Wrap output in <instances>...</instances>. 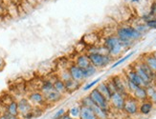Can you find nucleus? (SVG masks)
Segmentation results:
<instances>
[{"mask_svg":"<svg viewBox=\"0 0 156 119\" xmlns=\"http://www.w3.org/2000/svg\"><path fill=\"white\" fill-rule=\"evenodd\" d=\"M115 35L120 39L125 51L130 49L135 43L143 38V35L139 34L137 30L133 27V25L119 26L115 31Z\"/></svg>","mask_w":156,"mask_h":119,"instance_id":"1","label":"nucleus"},{"mask_svg":"<svg viewBox=\"0 0 156 119\" xmlns=\"http://www.w3.org/2000/svg\"><path fill=\"white\" fill-rule=\"evenodd\" d=\"M101 45L106 49L107 54L109 55L113 59H117L123 51H125V49L122 45V42L120 41V39L115 35H106Z\"/></svg>","mask_w":156,"mask_h":119,"instance_id":"2","label":"nucleus"},{"mask_svg":"<svg viewBox=\"0 0 156 119\" xmlns=\"http://www.w3.org/2000/svg\"><path fill=\"white\" fill-rule=\"evenodd\" d=\"M88 58H89L90 64L96 67L98 70L105 69L107 66H109L113 60V58L109 55L98 54V52H91L87 54Z\"/></svg>","mask_w":156,"mask_h":119,"instance_id":"3","label":"nucleus"},{"mask_svg":"<svg viewBox=\"0 0 156 119\" xmlns=\"http://www.w3.org/2000/svg\"><path fill=\"white\" fill-rule=\"evenodd\" d=\"M88 95L90 96V98L92 99V101L94 102V104L96 106H98V107H100L101 109H105V110L111 111L109 101H108L107 99L103 94H101L96 88H93L92 90H90Z\"/></svg>","mask_w":156,"mask_h":119,"instance_id":"4","label":"nucleus"},{"mask_svg":"<svg viewBox=\"0 0 156 119\" xmlns=\"http://www.w3.org/2000/svg\"><path fill=\"white\" fill-rule=\"evenodd\" d=\"M139 103L136 99L131 95L126 98V102L123 111L128 116H134L139 114Z\"/></svg>","mask_w":156,"mask_h":119,"instance_id":"5","label":"nucleus"},{"mask_svg":"<svg viewBox=\"0 0 156 119\" xmlns=\"http://www.w3.org/2000/svg\"><path fill=\"white\" fill-rule=\"evenodd\" d=\"M111 81L115 87V90H116L117 92L119 94H123L124 96L127 97L129 96L130 94H128V91L126 90V79L124 74L123 75H113L111 78Z\"/></svg>","mask_w":156,"mask_h":119,"instance_id":"6","label":"nucleus"},{"mask_svg":"<svg viewBox=\"0 0 156 119\" xmlns=\"http://www.w3.org/2000/svg\"><path fill=\"white\" fill-rule=\"evenodd\" d=\"M29 99V101L33 105V107H38V108H43L47 105L45 96L42 92H40L38 90L37 91H33L27 96Z\"/></svg>","mask_w":156,"mask_h":119,"instance_id":"7","label":"nucleus"},{"mask_svg":"<svg viewBox=\"0 0 156 119\" xmlns=\"http://www.w3.org/2000/svg\"><path fill=\"white\" fill-rule=\"evenodd\" d=\"M126 96L119 94V92H114L111 94V97L109 99V104L111 110H115L117 111H123L125 102H126Z\"/></svg>","mask_w":156,"mask_h":119,"instance_id":"8","label":"nucleus"},{"mask_svg":"<svg viewBox=\"0 0 156 119\" xmlns=\"http://www.w3.org/2000/svg\"><path fill=\"white\" fill-rule=\"evenodd\" d=\"M67 70H68V71H69L71 78L74 79V80L79 81L80 83H83V81H86L85 74H84V70L78 67L76 64H74L73 62H71V64L69 65V67Z\"/></svg>","mask_w":156,"mask_h":119,"instance_id":"9","label":"nucleus"},{"mask_svg":"<svg viewBox=\"0 0 156 119\" xmlns=\"http://www.w3.org/2000/svg\"><path fill=\"white\" fill-rule=\"evenodd\" d=\"M17 107H18V112L19 116H21L27 112H29L33 110V105L29 101V99L27 97H21L17 100Z\"/></svg>","mask_w":156,"mask_h":119,"instance_id":"10","label":"nucleus"},{"mask_svg":"<svg viewBox=\"0 0 156 119\" xmlns=\"http://www.w3.org/2000/svg\"><path fill=\"white\" fill-rule=\"evenodd\" d=\"M125 77L128 80H130L131 82H133L134 84H136L139 87H144V83L142 81V79L140 78V76L138 75V74L132 67H129L124 74Z\"/></svg>","mask_w":156,"mask_h":119,"instance_id":"11","label":"nucleus"},{"mask_svg":"<svg viewBox=\"0 0 156 119\" xmlns=\"http://www.w3.org/2000/svg\"><path fill=\"white\" fill-rule=\"evenodd\" d=\"M74 64H76L78 67L81 68V69H85L88 66L90 65V61L89 58H88V55L86 52H83V54H79L76 55V57L74 58Z\"/></svg>","mask_w":156,"mask_h":119,"instance_id":"12","label":"nucleus"},{"mask_svg":"<svg viewBox=\"0 0 156 119\" xmlns=\"http://www.w3.org/2000/svg\"><path fill=\"white\" fill-rule=\"evenodd\" d=\"M154 105L148 100H145L139 103V114L142 115H148L151 114V111H153Z\"/></svg>","mask_w":156,"mask_h":119,"instance_id":"13","label":"nucleus"},{"mask_svg":"<svg viewBox=\"0 0 156 119\" xmlns=\"http://www.w3.org/2000/svg\"><path fill=\"white\" fill-rule=\"evenodd\" d=\"M44 96H45V100H46L47 104H56V103H58L63 98V95L60 94L59 92L56 91L55 90H53V91H49L48 94H44Z\"/></svg>","mask_w":156,"mask_h":119,"instance_id":"14","label":"nucleus"},{"mask_svg":"<svg viewBox=\"0 0 156 119\" xmlns=\"http://www.w3.org/2000/svg\"><path fill=\"white\" fill-rule=\"evenodd\" d=\"M53 80V87H54V90L56 91L59 92L60 94H62L63 96L67 94V91H66V88H65V83L64 81H62V79H59L57 75L54 77V78H51Z\"/></svg>","mask_w":156,"mask_h":119,"instance_id":"15","label":"nucleus"},{"mask_svg":"<svg viewBox=\"0 0 156 119\" xmlns=\"http://www.w3.org/2000/svg\"><path fill=\"white\" fill-rule=\"evenodd\" d=\"M64 83H65V88H66V91H67V94H73V92L77 91L81 87V83L80 82L74 80V79H72V78L68 79V80L65 81Z\"/></svg>","mask_w":156,"mask_h":119,"instance_id":"16","label":"nucleus"},{"mask_svg":"<svg viewBox=\"0 0 156 119\" xmlns=\"http://www.w3.org/2000/svg\"><path fill=\"white\" fill-rule=\"evenodd\" d=\"M130 95L136 99L138 102L147 100V94L146 87H138V89L134 92H132Z\"/></svg>","mask_w":156,"mask_h":119,"instance_id":"17","label":"nucleus"},{"mask_svg":"<svg viewBox=\"0 0 156 119\" xmlns=\"http://www.w3.org/2000/svg\"><path fill=\"white\" fill-rule=\"evenodd\" d=\"M81 41H83L87 47H92V46L98 45L99 43V39L98 35L95 34H87L85 35L83 38H81Z\"/></svg>","mask_w":156,"mask_h":119,"instance_id":"18","label":"nucleus"},{"mask_svg":"<svg viewBox=\"0 0 156 119\" xmlns=\"http://www.w3.org/2000/svg\"><path fill=\"white\" fill-rule=\"evenodd\" d=\"M91 109L95 112V114H96L98 119H109V115H110V111H111L101 109V108L98 107V106H96V105H94Z\"/></svg>","mask_w":156,"mask_h":119,"instance_id":"19","label":"nucleus"},{"mask_svg":"<svg viewBox=\"0 0 156 119\" xmlns=\"http://www.w3.org/2000/svg\"><path fill=\"white\" fill-rule=\"evenodd\" d=\"M142 60H143L148 66V68H150L152 71H154L156 74V59L153 57V55L151 54V52L144 55L143 58H142Z\"/></svg>","mask_w":156,"mask_h":119,"instance_id":"20","label":"nucleus"},{"mask_svg":"<svg viewBox=\"0 0 156 119\" xmlns=\"http://www.w3.org/2000/svg\"><path fill=\"white\" fill-rule=\"evenodd\" d=\"M54 90V87H53V80L51 78L49 79H45V80H43L41 82V84H40V86L38 87V91L40 92H42L43 94H48L49 91H53Z\"/></svg>","mask_w":156,"mask_h":119,"instance_id":"21","label":"nucleus"},{"mask_svg":"<svg viewBox=\"0 0 156 119\" xmlns=\"http://www.w3.org/2000/svg\"><path fill=\"white\" fill-rule=\"evenodd\" d=\"M80 119H98L95 112L91 108L80 107Z\"/></svg>","mask_w":156,"mask_h":119,"instance_id":"22","label":"nucleus"},{"mask_svg":"<svg viewBox=\"0 0 156 119\" xmlns=\"http://www.w3.org/2000/svg\"><path fill=\"white\" fill-rule=\"evenodd\" d=\"M5 112L12 115H19L18 107H17V101L16 100H11L9 103L6 104Z\"/></svg>","mask_w":156,"mask_h":119,"instance_id":"23","label":"nucleus"},{"mask_svg":"<svg viewBox=\"0 0 156 119\" xmlns=\"http://www.w3.org/2000/svg\"><path fill=\"white\" fill-rule=\"evenodd\" d=\"M96 89L101 92V94H103L108 101H109V99H110V97H111V91H110V90L108 89V87H107V84H106V82L105 81H101L98 85H97V87H96Z\"/></svg>","mask_w":156,"mask_h":119,"instance_id":"24","label":"nucleus"},{"mask_svg":"<svg viewBox=\"0 0 156 119\" xmlns=\"http://www.w3.org/2000/svg\"><path fill=\"white\" fill-rule=\"evenodd\" d=\"M146 90L147 94V99L153 105H156V85L153 83L150 86H147V87H146Z\"/></svg>","mask_w":156,"mask_h":119,"instance_id":"25","label":"nucleus"},{"mask_svg":"<svg viewBox=\"0 0 156 119\" xmlns=\"http://www.w3.org/2000/svg\"><path fill=\"white\" fill-rule=\"evenodd\" d=\"M66 114H68L71 118L80 119V105L72 106L70 109H68V110L66 111Z\"/></svg>","mask_w":156,"mask_h":119,"instance_id":"26","label":"nucleus"},{"mask_svg":"<svg viewBox=\"0 0 156 119\" xmlns=\"http://www.w3.org/2000/svg\"><path fill=\"white\" fill-rule=\"evenodd\" d=\"M134 54H135V51H130V52H128L127 55H126L125 56H123L122 58L118 59V60H117L116 62H114V63L111 65L110 70H113V69H115V68H117L118 66H120V65H122L123 63H125V62H126V60H128V59H129L130 57H132Z\"/></svg>","mask_w":156,"mask_h":119,"instance_id":"27","label":"nucleus"},{"mask_svg":"<svg viewBox=\"0 0 156 119\" xmlns=\"http://www.w3.org/2000/svg\"><path fill=\"white\" fill-rule=\"evenodd\" d=\"M79 105L80 107H87V108H92L93 106L95 105L94 102L92 101V99L90 98L89 95H84L80 99V103Z\"/></svg>","mask_w":156,"mask_h":119,"instance_id":"28","label":"nucleus"},{"mask_svg":"<svg viewBox=\"0 0 156 119\" xmlns=\"http://www.w3.org/2000/svg\"><path fill=\"white\" fill-rule=\"evenodd\" d=\"M133 27L137 30V31L139 32V34H141L142 35H147L148 31H150V29H148L147 27V25H146V23H144V22H138V23H136L135 25H133Z\"/></svg>","mask_w":156,"mask_h":119,"instance_id":"29","label":"nucleus"},{"mask_svg":"<svg viewBox=\"0 0 156 119\" xmlns=\"http://www.w3.org/2000/svg\"><path fill=\"white\" fill-rule=\"evenodd\" d=\"M84 70V74H85V78H86V80L87 79H89V78H91L92 76H94L95 74H97V71H99L96 67H94L93 65H89L88 66L87 68H85V69H83Z\"/></svg>","mask_w":156,"mask_h":119,"instance_id":"30","label":"nucleus"},{"mask_svg":"<svg viewBox=\"0 0 156 119\" xmlns=\"http://www.w3.org/2000/svg\"><path fill=\"white\" fill-rule=\"evenodd\" d=\"M101 81V77H98V78H96V79H94L93 81L86 83V84L83 86V91H87L92 90V89L95 87V86L98 85Z\"/></svg>","mask_w":156,"mask_h":119,"instance_id":"31","label":"nucleus"},{"mask_svg":"<svg viewBox=\"0 0 156 119\" xmlns=\"http://www.w3.org/2000/svg\"><path fill=\"white\" fill-rule=\"evenodd\" d=\"M57 76L59 79H62V80L64 81V82L71 78L70 74H69V71H68V70H67V69H62V70H59L58 71V74H57Z\"/></svg>","mask_w":156,"mask_h":119,"instance_id":"32","label":"nucleus"},{"mask_svg":"<svg viewBox=\"0 0 156 119\" xmlns=\"http://www.w3.org/2000/svg\"><path fill=\"white\" fill-rule=\"evenodd\" d=\"M124 76H125V75H124ZM125 79H126V90H127V91H128V94H131L132 92H134L135 91H136V90L138 89L139 86H137L136 84H134V83H133V82H131L130 80H128V79H126V77H125Z\"/></svg>","mask_w":156,"mask_h":119,"instance_id":"33","label":"nucleus"},{"mask_svg":"<svg viewBox=\"0 0 156 119\" xmlns=\"http://www.w3.org/2000/svg\"><path fill=\"white\" fill-rule=\"evenodd\" d=\"M147 27L151 30H156V16H153L152 18H151L150 20H147V22H145Z\"/></svg>","mask_w":156,"mask_h":119,"instance_id":"34","label":"nucleus"},{"mask_svg":"<svg viewBox=\"0 0 156 119\" xmlns=\"http://www.w3.org/2000/svg\"><path fill=\"white\" fill-rule=\"evenodd\" d=\"M65 114H66V110L64 108H60L55 112V114L52 116L51 119H60Z\"/></svg>","mask_w":156,"mask_h":119,"instance_id":"35","label":"nucleus"},{"mask_svg":"<svg viewBox=\"0 0 156 119\" xmlns=\"http://www.w3.org/2000/svg\"><path fill=\"white\" fill-rule=\"evenodd\" d=\"M0 119H21L19 115H12L3 111L2 114H0Z\"/></svg>","mask_w":156,"mask_h":119,"instance_id":"36","label":"nucleus"},{"mask_svg":"<svg viewBox=\"0 0 156 119\" xmlns=\"http://www.w3.org/2000/svg\"><path fill=\"white\" fill-rule=\"evenodd\" d=\"M33 109H34V108H33ZM20 117H21V119H34V118H36L35 114H34V111H33V110H32L31 111H29V112H27V114L21 115Z\"/></svg>","mask_w":156,"mask_h":119,"instance_id":"37","label":"nucleus"},{"mask_svg":"<svg viewBox=\"0 0 156 119\" xmlns=\"http://www.w3.org/2000/svg\"><path fill=\"white\" fill-rule=\"evenodd\" d=\"M150 14L152 15V16H156V1L152 2L151 7H150Z\"/></svg>","mask_w":156,"mask_h":119,"instance_id":"38","label":"nucleus"},{"mask_svg":"<svg viewBox=\"0 0 156 119\" xmlns=\"http://www.w3.org/2000/svg\"><path fill=\"white\" fill-rule=\"evenodd\" d=\"M5 67V61L2 57H0V71H1Z\"/></svg>","mask_w":156,"mask_h":119,"instance_id":"39","label":"nucleus"},{"mask_svg":"<svg viewBox=\"0 0 156 119\" xmlns=\"http://www.w3.org/2000/svg\"><path fill=\"white\" fill-rule=\"evenodd\" d=\"M126 1H129L131 3H139L140 0H126Z\"/></svg>","mask_w":156,"mask_h":119,"instance_id":"40","label":"nucleus"},{"mask_svg":"<svg viewBox=\"0 0 156 119\" xmlns=\"http://www.w3.org/2000/svg\"><path fill=\"white\" fill-rule=\"evenodd\" d=\"M151 55H153V57H154V58L156 59V50H155V51H153L152 52H151Z\"/></svg>","mask_w":156,"mask_h":119,"instance_id":"41","label":"nucleus"},{"mask_svg":"<svg viewBox=\"0 0 156 119\" xmlns=\"http://www.w3.org/2000/svg\"><path fill=\"white\" fill-rule=\"evenodd\" d=\"M10 0H0V3H5V2H8Z\"/></svg>","mask_w":156,"mask_h":119,"instance_id":"42","label":"nucleus"},{"mask_svg":"<svg viewBox=\"0 0 156 119\" xmlns=\"http://www.w3.org/2000/svg\"><path fill=\"white\" fill-rule=\"evenodd\" d=\"M19 1H22L23 2V1H26V0H19Z\"/></svg>","mask_w":156,"mask_h":119,"instance_id":"43","label":"nucleus"},{"mask_svg":"<svg viewBox=\"0 0 156 119\" xmlns=\"http://www.w3.org/2000/svg\"><path fill=\"white\" fill-rule=\"evenodd\" d=\"M155 38H156V37H155Z\"/></svg>","mask_w":156,"mask_h":119,"instance_id":"44","label":"nucleus"}]
</instances>
